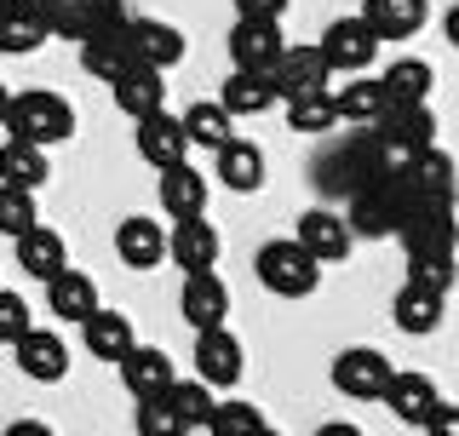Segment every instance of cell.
Returning <instances> with one entry per match:
<instances>
[{"instance_id": "7402d4cb", "label": "cell", "mask_w": 459, "mask_h": 436, "mask_svg": "<svg viewBox=\"0 0 459 436\" xmlns=\"http://www.w3.org/2000/svg\"><path fill=\"white\" fill-rule=\"evenodd\" d=\"M385 408H391L402 425H425V419L442 408V390H437V379H430V373L396 368V373H391V390H385Z\"/></svg>"}, {"instance_id": "9a60e30c", "label": "cell", "mask_w": 459, "mask_h": 436, "mask_svg": "<svg viewBox=\"0 0 459 436\" xmlns=\"http://www.w3.org/2000/svg\"><path fill=\"white\" fill-rule=\"evenodd\" d=\"M12 362H18L23 379L57 385V379L69 373V344H64V333H52V327H29L23 339L12 344Z\"/></svg>"}, {"instance_id": "7a4b0ae2", "label": "cell", "mask_w": 459, "mask_h": 436, "mask_svg": "<svg viewBox=\"0 0 459 436\" xmlns=\"http://www.w3.org/2000/svg\"><path fill=\"white\" fill-rule=\"evenodd\" d=\"M6 138L18 144H35V150H52V144H69L75 138V104L52 86H29V92H12L6 104Z\"/></svg>"}, {"instance_id": "ffe728a7", "label": "cell", "mask_w": 459, "mask_h": 436, "mask_svg": "<svg viewBox=\"0 0 459 436\" xmlns=\"http://www.w3.org/2000/svg\"><path fill=\"white\" fill-rule=\"evenodd\" d=\"M356 18L379 35V47H385V40H413L430 23V0H362Z\"/></svg>"}, {"instance_id": "60d3db41", "label": "cell", "mask_w": 459, "mask_h": 436, "mask_svg": "<svg viewBox=\"0 0 459 436\" xmlns=\"http://www.w3.org/2000/svg\"><path fill=\"white\" fill-rule=\"evenodd\" d=\"M29 327H35L29 322V299L12 293V287H0V344H18Z\"/></svg>"}, {"instance_id": "e0dca14e", "label": "cell", "mask_w": 459, "mask_h": 436, "mask_svg": "<svg viewBox=\"0 0 459 436\" xmlns=\"http://www.w3.org/2000/svg\"><path fill=\"white\" fill-rule=\"evenodd\" d=\"M178 316H184V322H190L195 333L230 327V287L219 282V270H207V275H184Z\"/></svg>"}, {"instance_id": "5bb4252c", "label": "cell", "mask_w": 459, "mask_h": 436, "mask_svg": "<svg viewBox=\"0 0 459 436\" xmlns=\"http://www.w3.org/2000/svg\"><path fill=\"white\" fill-rule=\"evenodd\" d=\"M133 144H138V155L150 161L155 172H167V167H184L190 161V138H184V121L178 115H143V121H133Z\"/></svg>"}, {"instance_id": "ee69618b", "label": "cell", "mask_w": 459, "mask_h": 436, "mask_svg": "<svg viewBox=\"0 0 459 436\" xmlns=\"http://www.w3.org/2000/svg\"><path fill=\"white\" fill-rule=\"evenodd\" d=\"M0 436H57V431L47 425V419H12V425L0 431Z\"/></svg>"}, {"instance_id": "e575fe53", "label": "cell", "mask_w": 459, "mask_h": 436, "mask_svg": "<svg viewBox=\"0 0 459 436\" xmlns=\"http://www.w3.org/2000/svg\"><path fill=\"white\" fill-rule=\"evenodd\" d=\"M47 47V23L40 12H0V52L6 57H29Z\"/></svg>"}, {"instance_id": "c3c4849f", "label": "cell", "mask_w": 459, "mask_h": 436, "mask_svg": "<svg viewBox=\"0 0 459 436\" xmlns=\"http://www.w3.org/2000/svg\"><path fill=\"white\" fill-rule=\"evenodd\" d=\"M6 104H12V92H6V81H0V121H6Z\"/></svg>"}, {"instance_id": "f1b7e54d", "label": "cell", "mask_w": 459, "mask_h": 436, "mask_svg": "<svg viewBox=\"0 0 459 436\" xmlns=\"http://www.w3.org/2000/svg\"><path fill=\"white\" fill-rule=\"evenodd\" d=\"M385 86V104H430V86H437V64L430 57H396L391 69L379 75Z\"/></svg>"}, {"instance_id": "6da1fadb", "label": "cell", "mask_w": 459, "mask_h": 436, "mask_svg": "<svg viewBox=\"0 0 459 436\" xmlns=\"http://www.w3.org/2000/svg\"><path fill=\"white\" fill-rule=\"evenodd\" d=\"M413 213V196H408V179H402V167H379L373 179H362L351 190V213H344V224H351V236H396L402 218Z\"/></svg>"}, {"instance_id": "f35d334b", "label": "cell", "mask_w": 459, "mask_h": 436, "mask_svg": "<svg viewBox=\"0 0 459 436\" xmlns=\"http://www.w3.org/2000/svg\"><path fill=\"white\" fill-rule=\"evenodd\" d=\"M133 431H138V436H190V431H184V419L172 414L167 397L138 402V408H133Z\"/></svg>"}, {"instance_id": "4fadbf2b", "label": "cell", "mask_w": 459, "mask_h": 436, "mask_svg": "<svg viewBox=\"0 0 459 436\" xmlns=\"http://www.w3.org/2000/svg\"><path fill=\"white\" fill-rule=\"evenodd\" d=\"M126 35H133V57L143 69H155V75H167V69L184 64V52H190L184 29L167 23V18H126Z\"/></svg>"}, {"instance_id": "ab89813d", "label": "cell", "mask_w": 459, "mask_h": 436, "mask_svg": "<svg viewBox=\"0 0 459 436\" xmlns=\"http://www.w3.org/2000/svg\"><path fill=\"white\" fill-rule=\"evenodd\" d=\"M287 126L293 133H333L339 115H333V98H299V104H287Z\"/></svg>"}, {"instance_id": "7bdbcfd3", "label": "cell", "mask_w": 459, "mask_h": 436, "mask_svg": "<svg viewBox=\"0 0 459 436\" xmlns=\"http://www.w3.org/2000/svg\"><path fill=\"white\" fill-rule=\"evenodd\" d=\"M425 436H459V408H448V402H442V408L425 419Z\"/></svg>"}, {"instance_id": "44dd1931", "label": "cell", "mask_w": 459, "mask_h": 436, "mask_svg": "<svg viewBox=\"0 0 459 436\" xmlns=\"http://www.w3.org/2000/svg\"><path fill=\"white\" fill-rule=\"evenodd\" d=\"M155 196H161V213L172 218V224L207 218V172H195L190 161H184V167H167L161 184H155Z\"/></svg>"}, {"instance_id": "5b68a950", "label": "cell", "mask_w": 459, "mask_h": 436, "mask_svg": "<svg viewBox=\"0 0 459 436\" xmlns=\"http://www.w3.org/2000/svg\"><path fill=\"white\" fill-rule=\"evenodd\" d=\"M40 23H47V40H81L98 35V29L126 23V0H40Z\"/></svg>"}, {"instance_id": "74e56055", "label": "cell", "mask_w": 459, "mask_h": 436, "mask_svg": "<svg viewBox=\"0 0 459 436\" xmlns=\"http://www.w3.org/2000/svg\"><path fill=\"white\" fill-rule=\"evenodd\" d=\"M40 224V207H35V196L29 190H6V184H0V236H29V230Z\"/></svg>"}, {"instance_id": "d590c367", "label": "cell", "mask_w": 459, "mask_h": 436, "mask_svg": "<svg viewBox=\"0 0 459 436\" xmlns=\"http://www.w3.org/2000/svg\"><path fill=\"white\" fill-rule=\"evenodd\" d=\"M207 431H212V436H258V431H264V414H258V402L224 397V402H212Z\"/></svg>"}, {"instance_id": "7dc6e473", "label": "cell", "mask_w": 459, "mask_h": 436, "mask_svg": "<svg viewBox=\"0 0 459 436\" xmlns=\"http://www.w3.org/2000/svg\"><path fill=\"white\" fill-rule=\"evenodd\" d=\"M0 12H40V0H0Z\"/></svg>"}, {"instance_id": "52a82bcc", "label": "cell", "mask_w": 459, "mask_h": 436, "mask_svg": "<svg viewBox=\"0 0 459 436\" xmlns=\"http://www.w3.org/2000/svg\"><path fill=\"white\" fill-rule=\"evenodd\" d=\"M316 52H322V64L333 69V75H368V64L379 57V35L351 12V18H333L322 29V47Z\"/></svg>"}, {"instance_id": "603a6c76", "label": "cell", "mask_w": 459, "mask_h": 436, "mask_svg": "<svg viewBox=\"0 0 459 436\" xmlns=\"http://www.w3.org/2000/svg\"><path fill=\"white\" fill-rule=\"evenodd\" d=\"M133 64H138V57H133V35H126V23L98 29V35L81 40V69H86V75H98V81H109V86L121 81Z\"/></svg>"}, {"instance_id": "30bf717a", "label": "cell", "mask_w": 459, "mask_h": 436, "mask_svg": "<svg viewBox=\"0 0 459 436\" xmlns=\"http://www.w3.org/2000/svg\"><path fill=\"white\" fill-rule=\"evenodd\" d=\"M281 52H287L281 23L236 18V29H230V69H241V75H270V69L281 64Z\"/></svg>"}, {"instance_id": "bcb514c9", "label": "cell", "mask_w": 459, "mask_h": 436, "mask_svg": "<svg viewBox=\"0 0 459 436\" xmlns=\"http://www.w3.org/2000/svg\"><path fill=\"white\" fill-rule=\"evenodd\" d=\"M316 436H362V431L344 425V419H333V425H316Z\"/></svg>"}, {"instance_id": "2e32d148", "label": "cell", "mask_w": 459, "mask_h": 436, "mask_svg": "<svg viewBox=\"0 0 459 436\" xmlns=\"http://www.w3.org/2000/svg\"><path fill=\"white\" fill-rule=\"evenodd\" d=\"M121 385H126V397L133 402H150V397H167L172 385H178V368H172V356L167 351H155V344H133L121 362Z\"/></svg>"}, {"instance_id": "8d00e7d4", "label": "cell", "mask_w": 459, "mask_h": 436, "mask_svg": "<svg viewBox=\"0 0 459 436\" xmlns=\"http://www.w3.org/2000/svg\"><path fill=\"white\" fill-rule=\"evenodd\" d=\"M167 402H172V414L184 419V431H207L212 402H219V397H212V390L201 385V379H178V385L167 390Z\"/></svg>"}, {"instance_id": "f546056e", "label": "cell", "mask_w": 459, "mask_h": 436, "mask_svg": "<svg viewBox=\"0 0 459 436\" xmlns=\"http://www.w3.org/2000/svg\"><path fill=\"white\" fill-rule=\"evenodd\" d=\"M219 184L224 190H236V196H253V190H264V150L258 144H247V138H230L219 155Z\"/></svg>"}, {"instance_id": "8992f818", "label": "cell", "mask_w": 459, "mask_h": 436, "mask_svg": "<svg viewBox=\"0 0 459 436\" xmlns=\"http://www.w3.org/2000/svg\"><path fill=\"white\" fill-rule=\"evenodd\" d=\"M391 356L373 351V344H351V351L333 356V390L351 402H385V390H391Z\"/></svg>"}, {"instance_id": "484cf974", "label": "cell", "mask_w": 459, "mask_h": 436, "mask_svg": "<svg viewBox=\"0 0 459 436\" xmlns=\"http://www.w3.org/2000/svg\"><path fill=\"white\" fill-rule=\"evenodd\" d=\"M109 92H115V109H121L126 121H143V115L167 109V75H155V69H143V64H133Z\"/></svg>"}, {"instance_id": "1f68e13d", "label": "cell", "mask_w": 459, "mask_h": 436, "mask_svg": "<svg viewBox=\"0 0 459 436\" xmlns=\"http://www.w3.org/2000/svg\"><path fill=\"white\" fill-rule=\"evenodd\" d=\"M47 179H52V155L47 150L18 144V138L0 144V184H6V190H29V196H35Z\"/></svg>"}, {"instance_id": "3957f363", "label": "cell", "mask_w": 459, "mask_h": 436, "mask_svg": "<svg viewBox=\"0 0 459 436\" xmlns=\"http://www.w3.org/2000/svg\"><path fill=\"white\" fill-rule=\"evenodd\" d=\"M368 138H373L379 167H408L413 155L437 150V115H430V104H402V109L391 104Z\"/></svg>"}, {"instance_id": "ba28073f", "label": "cell", "mask_w": 459, "mask_h": 436, "mask_svg": "<svg viewBox=\"0 0 459 436\" xmlns=\"http://www.w3.org/2000/svg\"><path fill=\"white\" fill-rule=\"evenodd\" d=\"M402 179H408L413 207H454V201H459V161L442 155V150L413 155V161L402 167Z\"/></svg>"}, {"instance_id": "f6af8a7d", "label": "cell", "mask_w": 459, "mask_h": 436, "mask_svg": "<svg viewBox=\"0 0 459 436\" xmlns=\"http://www.w3.org/2000/svg\"><path fill=\"white\" fill-rule=\"evenodd\" d=\"M442 35H448V47L459 52V0L448 6V18H442Z\"/></svg>"}, {"instance_id": "83f0119b", "label": "cell", "mask_w": 459, "mask_h": 436, "mask_svg": "<svg viewBox=\"0 0 459 436\" xmlns=\"http://www.w3.org/2000/svg\"><path fill=\"white\" fill-rule=\"evenodd\" d=\"M47 310L57 322H86L98 310V282L86 270H57L47 282Z\"/></svg>"}, {"instance_id": "681fc988", "label": "cell", "mask_w": 459, "mask_h": 436, "mask_svg": "<svg viewBox=\"0 0 459 436\" xmlns=\"http://www.w3.org/2000/svg\"><path fill=\"white\" fill-rule=\"evenodd\" d=\"M258 436H281V431H270V425H264V431H258Z\"/></svg>"}, {"instance_id": "d6986e66", "label": "cell", "mask_w": 459, "mask_h": 436, "mask_svg": "<svg viewBox=\"0 0 459 436\" xmlns=\"http://www.w3.org/2000/svg\"><path fill=\"white\" fill-rule=\"evenodd\" d=\"M115 258H121L126 270H155L167 258V224H155V218H121L115 224Z\"/></svg>"}, {"instance_id": "277c9868", "label": "cell", "mask_w": 459, "mask_h": 436, "mask_svg": "<svg viewBox=\"0 0 459 436\" xmlns=\"http://www.w3.org/2000/svg\"><path fill=\"white\" fill-rule=\"evenodd\" d=\"M253 270H258V282H264V293H276V299H310L316 287H322V265H316L299 241H264L258 258H253Z\"/></svg>"}, {"instance_id": "4316f807", "label": "cell", "mask_w": 459, "mask_h": 436, "mask_svg": "<svg viewBox=\"0 0 459 436\" xmlns=\"http://www.w3.org/2000/svg\"><path fill=\"white\" fill-rule=\"evenodd\" d=\"M81 344H86V351H92L98 362H121V356L138 344V333H133V316H121V310H104V304H98V310L81 322Z\"/></svg>"}, {"instance_id": "cb8c5ba5", "label": "cell", "mask_w": 459, "mask_h": 436, "mask_svg": "<svg viewBox=\"0 0 459 436\" xmlns=\"http://www.w3.org/2000/svg\"><path fill=\"white\" fill-rule=\"evenodd\" d=\"M12 253H18V270L29 275V282H52L57 270H69V241L57 236L52 224H35L29 236H18Z\"/></svg>"}, {"instance_id": "ac0fdd59", "label": "cell", "mask_w": 459, "mask_h": 436, "mask_svg": "<svg viewBox=\"0 0 459 436\" xmlns=\"http://www.w3.org/2000/svg\"><path fill=\"white\" fill-rule=\"evenodd\" d=\"M219 253H224V241H219V230H212L207 218H190V224L167 230V258L184 275H207L212 265H219Z\"/></svg>"}, {"instance_id": "4dcf8cb0", "label": "cell", "mask_w": 459, "mask_h": 436, "mask_svg": "<svg viewBox=\"0 0 459 436\" xmlns=\"http://www.w3.org/2000/svg\"><path fill=\"white\" fill-rule=\"evenodd\" d=\"M327 98H333V115H339V121L362 126V133H373V126H379V115L391 109V104H385V86L373 81V75H351V86H339V92H327Z\"/></svg>"}, {"instance_id": "b9f144b4", "label": "cell", "mask_w": 459, "mask_h": 436, "mask_svg": "<svg viewBox=\"0 0 459 436\" xmlns=\"http://www.w3.org/2000/svg\"><path fill=\"white\" fill-rule=\"evenodd\" d=\"M281 12H287V0H236V18H247V23H281Z\"/></svg>"}, {"instance_id": "d4e9b609", "label": "cell", "mask_w": 459, "mask_h": 436, "mask_svg": "<svg viewBox=\"0 0 459 436\" xmlns=\"http://www.w3.org/2000/svg\"><path fill=\"white\" fill-rule=\"evenodd\" d=\"M442 316H448V299H442V293H430V287H420V282H402V287H396L391 322L408 333V339H425V333H437Z\"/></svg>"}, {"instance_id": "8fae6325", "label": "cell", "mask_w": 459, "mask_h": 436, "mask_svg": "<svg viewBox=\"0 0 459 436\" xmlns=\"http://www.w3.org/2000/svg\"><path fill=\"white\" fill-rule=\"evenodd\" d=\"M247 373V356H241V339L230 327H212V333H195V379L207 390H230L241 385Z\"/></svg>"}, {"instance_id": "7c38bea8", "label": "cell", "mask_w": 459, "mask_h": 436, "mask_svg": "<svg viewBox=\"0 0 459 436\" xmlns=\"http://www.w3.org/2000/svg\"><path fill=\"white\" fill-rule=\"evenodd\" d=\"M293 241L305 247L316 265H339V258H351V247H356L351 224H344V213H333V207H310V213H299Z\"/></svg>"}, {"instance_id": "836d02e7", "label": "cell", "mask_w": 459, "mask_h": 436, "mask_svg": "<svg viewBox=\"0 0 459 436\" xmlns=\"http://www.w3.org/2000/svg\"><path fill=\"white\" fill-rule=\"evenodd\" d=\"M178 121H184V138H190V150L201 144V150H212V155H219L224 144L236 138V121H230V115H224L219 104H190V109L178 115Z\"/></svg>"}, {"instance_id": "9c48e42d", "label": "cell", "mask_w": 459, "mask_h": 436, "mask_svg": "<svg viewBox=\"0 0 459 436\" xmlns=\"http://www.w3.org/2000/svg\"><path fill=\"white\" fill-rule=\"evenodd\" d=\"M327 81H333V69L322 64V52L316 47H287L281 64L270 69V86H276V104H299V98H322Z\"/></svg>"}, {"instance_id": "d6a6232c", "label": "cell", "mask_w": 459, "mask_h": 436, "mask_svg": "<svg viewBox=\"0 0 459 436\" xmlns=\"http://www.w3.org/2000/svg\"><path fill=\"white\" fill-rule=\"evenodd\" d=\"M270 104H276L270 75H241V69H230V81H224V92H219V109L230 115V121H241V115H264Z\"/></svg>"}]
</instances>
